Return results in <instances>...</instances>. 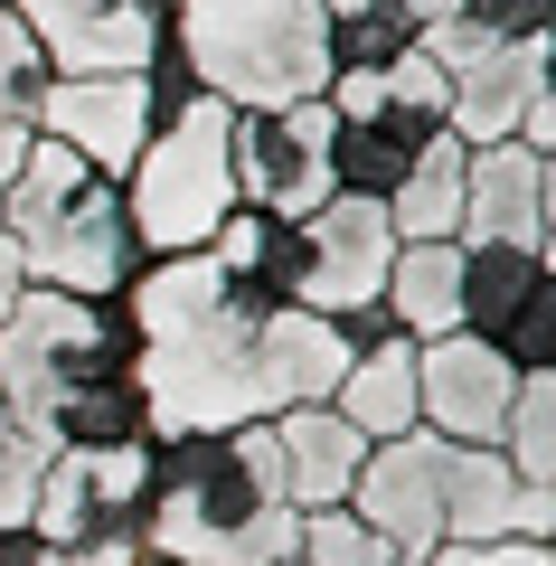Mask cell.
<instances>
[{"instance_id": "14", "label": "cell", "mask_w": 556, "mask_h": 566, "mask_svg": "<svg viewBox=\"0 0 556 566\" xmlns=\"http://www.w3.org/2000/svg\"><path fill=\"white\" fill-rule=\"evenodd\" d=\"M349 510L387 538V557L424 566L443 547V444L434 434H397V444H368V463H358L349 482Z\"/></svg>"}, {"instance_id": "16", "label": "cell", "mask_w": 556, "mask_h": 566, "mask_svg": "<svg viewBox=\"0 0 556 566\" xmlns=\"http://www.w3.org/2000/svg\"><path fill=\"white\" fill-rule=\"evenodd\" d=\"M10 10L39 39L48 76H133L160 48V29L141 20L133 0H10Z\"/></svg>"}, {"instance_id": "4", "label": "cell", "mask_w": 556, "mask_h": 566, "mask_svg": "<svg viewBox=\"0 0 556 566\" xmlns=\"http://www.w3.org/2000/svg\"><path fill=\"white\" fill-rule=\"evenodd\" d=\"M160 39L227 104H312L331 85L321 0H179Z\"/></svg>"}, {"instance_id": "31", "label": "cell", "mask_w": 556, "mask_h": 566, "mask_svg": "<svg viewBox=\"0 0 556 566\" xmlns=\"http://www.w3.org/2000/svg\"><path fill=\"white\" fill-rule=\"evenodd\" d=\"M0 566H66V557L39 538V528H0Z\"/></svg>"}, {"instance_id": "15", "label": "cell", "mask_w": 556, "mask_h": 566, "mask_svg": "<svg viewBox=\"0 0 556 566\" xmlns=\"http://www.w3.org/2000/svg\"><path fill=\"white\" fill-rule=\"evenodd\" d=\"M29 133L57 142V151H76V161L104 170V180H123V170L141 161V142H151V95H141V66H133V76H57Z\"/></svg>"}, {"instance_id": "24", "label": "cell", "mask_w": 556, "mask_h": 566, "mask_svg": "<svg viewBox=\"0 0 556 566\" xmlns=\"http://www.w3.org/2000/svg\"><path fill=\"white\" fill-rule=\"evenodd\" d=\"M518 39H556V0H453V20L424 39V57L453 76L481 48H518Z\"/></svg>"}, {"instance_id": "32", "label": "cell", "mask_w": 556, "mask_h": 566, "mask_svg": "<svg viewBox=\"0 0 556 566\" xmlns=\"http://www.w3.org/2000/svg\"><path fill=\"white\" fill-rule=\"evenodd\" d=\"M29 283H20V255H10V237H0V322H10V303H20Z\"/></svg>"}, {"instance_id": "18", "label": "cell", "mask_w": 556, "mask_h": 566, "mask_svg": "<svg viewBox=\"0 0 556 566\" xmlns=\"http://www.w3.org/2000/svg\"><path fill=\"white\" fill-rule=\"evenodd\" d=\"M264 434H274V463H283L293 510H331V501H349L358 463H368V434H358L339 406H283V416H264Z\"/></svg>"}, {"instance_id": "7", "label": "cell", "mask_w": 556, "mask_h": 566, "mask_svg": "<svg viewBox=\"0 0 556 566\" xmlns=\"http://www.w3.org/2000/svg\"><path fill=\"white\" fill-rule=\"evenodd\" d=\"M387 264H397L387 199H349V189H331L312 218L283 227V293H293V312H321L331 331H349L358 312H378Z\"/></svg>"}, {"instance_id": "9", "label": "cell", "mask_w": 556, "mask_h": 566, "mask_svg": "<svg viewBox=\"0 0 556 566\" xmlns=\"http://www.w3.org/2000/svg\"><path fill=\"white\" fill-rule=\"evenodd\" d=\"M547 48L556 39H518V48H481L462 57L453 95H443V133L453 142H528L556 161V85H547Z\"/></svg>"}, {"instance_id": "26", "label": "cell", "mask_w": 556, "mask_h": 566, "mask_svg": "<svg viewBox=\"0 0 556 566\" xmlns=\"http://www.w3.org/2000/svg\"><path fill=\"white\" fill-rule=\"evenodd\" d=\"M293 557L302 566H406V557H387V538L368 520H358L349 501H331V510H302V528H293Z\"/></svg>"}, {"instance_id": "37", "label": "cell", "mask_w": 556, "mask_h": 566, "mask_svg": "<svg viewBox=\"0 0 556 566\" xmlns=\"http://www.w3.org/2000/svg\"><path fill=\"white\" fill-rule=\"evenodd\" d=\"M0 10H10V0H0Z\"/></svg>"}, {"instance_id": "34", "label": "cell", "mask_w": 556, "mask_h": 566, "mask_svg": "<svg viewBox=\"0 0 556 566\" xmlns=\"http://www.w3.org/2000/svg\"><path fill=\"white\" fill-rule=\"evenodd\" d=\"M133 10H141L151 29H170V10H179V0H133Z\"/></svg>"}, {"instance_id": "5", "label": "cell", "mask_w": 556, "mask_h": 566, "mask_svg": "<svg viewBox=\"0 0 556 566\" xmlns=\"http://www.w3.org/2000/svg\"><path fill=\"white\" fill-rule=\"evenodd\" d=\"M133 359H141V331L123 312V293L114 303H76V293H39L29 283L10 303V322H0V406L48 444V416L76 387L133 378Z\"/></svg>"}, {"instance_id": "2", "label": "cell", "mask_w": 556, "mask_h": 566, "mask_svg": "<svg viewBox=\"0 0 556 566\" xmlns=\"http://www.w3.org/2000/svg\"><path fill=\"white\" fill-rule=\"evenodd\" d=\"M293 491H283L274 434H151V501H141V557L160 566H283L293 557Z\"/></svg>"}, {"instance_id": "11", "label": "cell", "mask_w": 556, "mask_h": 566, "mask_svg": "<svg viewBox=\"0 0 556 566\" xmlns=\"http://www.w3.org/2000/svg\"><path fill=\"white\" fill-rule=\"evenodd\" d=\"M453 245H518L556 255V161L528 142H472L462 151V227Z\"/></svg>"}, {"instance_id": "25", "label": "cell", "mask_w": 556, "mask_h": 566, "mask_svg": "<svg viewBox=\"0 0 556 566\" xmlns=\"http://www.w3.org/2000/svg\"><path fill=\"white\" fill-rule=\"evenodd\" d=\"M500 463L518 472V491H547L556 501V368H528L500 424Z\"/></svg>"}, {"instance_id": "17", "label": "cell", "mask_w": 556, "mask_h": 566, "mask_svg": "<svg viewBox=\"0 0 556 566\" xmlns=\"http://www.w3.org/2000/svg\"><path fill=\"white\" fill-rule=\"evenodd\" d=\"M443 538H556V501L518 491L500 444H443Z\"/></svg>"}, {"instance_id": "8", "label": "cell", "mask_w": 556, "mask_h": 566, "mask_svg": "<svg viewBox=\"0 0 556 566\" xmlns=\"http://www.w3.org/2000/svg\"><path fill=\"white\" fill-rule=\"evenodd\" d=\"M227 170H237V208L255 218H312L331 199V104H237L227 123Z\"/></svg>"}, {"instance_id": "30", "label": "cell", "mask_w": 556, "mask_h": 566, "mask_svg": "<svg viewBox=\"0 0 556 566\" xmlns=\"http://www.w3.org/2000/svg\"><path fill=\"white\" fill-rule=\"evenodd\" d=\"M57 557L66 566H141V538H133V528H104V538H66Z\"/></svg>"}, {"instance_id": "23", "label": "cell", "mask_w": 556, "mask_h": 566, "mask_svg": "<svg viewBox=\"0 0 556 566\" xmlns=\"http://www.w3.org/2000/svg\"><path fill=\"white\" fill-rule=\"evenodd\" d=\"M462 151H472V142L434 133V142H424V161L387 189V227H397V245H434V237L462 227Z\"/></svg>"}, {"instance_id": "13", "label": "cell", "mask_w": 556, "mask_h": 566, "mask_svg": "<svg viewBox=\"0 0 556 566\" xmlns=\"http://www.w3.org/2000/svg\"><path fill=\"white\" fill-rule=\"evenodd\" d=\"M510 397H518V368L491 340H472V331L416 340V424L434 444H500Z\"/></svg>"}, {"instance_id": "35", "label": "cell", "mask_w": 556, "mask_h": 566, "mask_svg": "<svg viewBox=\"0 0 556 566\" xmlns=\"http://www.w3.org/2000/svg\"><path fill=\"white\" fill-rule=\"evenodd\" d=\"M283 566H302V557H283Z\"/></svg>"}, {"instance_id": "22", "label": "cell", "mask_w": 556, "mask_h": 566, "mask_svg": "<svg viewBox=\"0 0 556 566\" xmlns=\"http://www.w3.org/2000/svg\"><path fill=\"white\" fill-rule=\"evenodd\" d=\"M443 20H453V0H321L331 66H397L406 48H424Z\"/></svg>"}, {"instance_id": "20", "label": "cell", "mask_w": 556, "mask_h": 566, "mask_svg": "<svg viewBox=\"0 0 556 566\" xmlns=\"http://www.w3.org/2000/svg\"><path fill=\"white\" fill-rule=\"evenodd\" d=\"M378 312H387V331H397V340H443V331H462V245H453V237L397 245Z\"/></svg>"}, {"instance_id": "27", "label": "cell", "mask_w": 556, "mask_h": 566, "mask_svg": "<svg viewBox=\"0 0 556 566\" xmlns=\"http://www.w3.org/2000/svg\"><path fill=\"white\" fill-rule=\"evenodd\" d=\"M48 57H39V39L20 29V10H0V123L10 133H29L39 123V104H48Z\"/></svg>"}, {"instance_id": "33", "label": "cell", "mask_w": 556, "mask_h": 566, "mask_svg": "<svg viewBox=\"0 0 556 566\" xmlns=\"http://www.w3.org/2000/svg\"><path fill=\"white\" fill-rule=\"evenodd\" d=\"M20 151H29V133H10V123H0V199H10V180H20Z\"/></svg>"}, {"instance_id": "21", "label": "cell", "mask_w": 556, "mask_h": 566, "mask_svg": "<svg viewBox=\"0 0 556 566\" xmlns=\"http://www.w3.org/2000/svg\"><path fill=\"white\" fill-rule=\"evenodd\" d=\"M331 406L368 434V444H397V434H416V340H368V349H349V368H339V387H331Z\"/></svg>"}, {"instance_id": "19", "label": "cell", "mask_w": 556, "mask_h": 566, "mask_svg": "<svg viewBox=\"0 0 556 566\" xmlns=\"http://www.w3.org/2000/svg\"><path fill=\"white\" fill-rule=\"evenodd\" d=\"M443 133V114H416V104H378V114H331V180L349 199H387L406 170L424 161V142Z\"/></svg>"}, {"instance_id": "3", "label": "cell", "mask_w": 556, "mask_h": 566, "mask_svg": "<svg viewBox=\"0 0 556 566\" xmlns=\"http://www.w3.org/2000/svg\"><path fill=\"white\" fill-rule=\"evenodd\" d=\"M0 237L20 255V283L39 293H76V303H114L123 283L141 274V237L123 218V189L104 170H85L76 151L29 133L20 180L0 199Z\"/></svg>"}, {"instance_id": "12", "label": "cell", "mask_w": 556, "mask_h": 566, "mask_svg": "<svg viewBox=\"0 0 556 566\" xmlns=\"http://www.w3.org/2000/svg\"><path fill=\"white\" fill-rule=\"evenodd\" d=\"M141 501H151V444L48 453V463H39V501H29V528H39L48 547L104 538V528H133V538H141Z\"/></svg>"}, {"instance_id": "29", "label": "cell", "mask_w": 556, "mask_h": 566, "mask_svg": "<svg viewBox=\"0 0 556 566\" xmlns=\"http://www.w3.org/2000/svg\"><path fill=\"white\" fill-rule=\"evenodd\" d=\"M424 566H556V538H443Z\"/></svg>"}, {"instance_id": "6", "label": "cell", "mask_w": 556, "mask_h": 566, "mask_svg": "<svg viewBox=\"0 0 556 566\" xmlns=\"http://www.w3.org/2000/svg\"><path fill=\"white\" fill-rule=\"evenodd\" d=\"M227 123H237L227 95H189L170 123H151L141 161L114 180L123 189V218H133V237H141V264H151V255H199V245L237 218Z\"/></svg>"}, {"instance_id": "10", "label": "cell", "mask_w": 556, "mask_h": 566, "mask_svg": "<svg viewBox=\"0 0 556 566\" xmlns=\"http://www.w3.org/2000/svg\"><path fill=\"white\" fill-rule=\"evenodd\" d=\"M462 331L491 340L518 378L528 368H556V255L462 245Z\"/></svg>"}, {"instance_id": "36", "label": "cell", "mask_w": 556, "mask_h": 566, "mask_svg": "<svg viewBox=\"0 0 556 566\" xmlns=\"http://www.w3.org/2000/svg\"><path fill=\"white\" fill-rule=\"evenodd\" d=\"M141 566H160V557H141Z\"/></svg>"}, {"instance_id": "1", "label": "cell", "mask_w": 556, "mask_h": 566, "mask_svg": "<svg viewBox=\"0 0 556 566\" xmlns=\"http://www.w3.org/2000/svg\"><path fill=\"white\" fill-rule=\"evenodd\" d=\"M123 312L141 331V406L151 434H227L283 406H331L349 340L321 312H264L227 293L208 255H151L123 283Z\"/></svg>"}, {"instance_id": "28", "label": "cell", "mask_w": 556, "mask_h": 566, "mask_svg": "<svg viewBox=\"0 0 556 566\" xmlns=\"http://www.w3.org/2000/svg\"><path fill=\"white\" fill-rule=\"evenodd\" d=\"M39 463L48 444L29 434L10 406H0V528H29V501H39Z\"/></svg>"}]
</instances>
